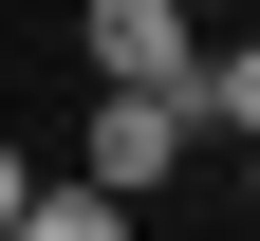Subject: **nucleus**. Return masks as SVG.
<instances>
[{
	"label": "nucleus",
	"instance_id": "nucleus-4",
	"mask_svg": "<svg viewBox=\"0 0 260 241\" xmlns=\"http://www.w3.org/2000/svg\"><path fill=\"white\" fill-rule=\"evenodd\" d=\"M0 241H130V204H93L75 167H38V204H19V223H0Z\"/></svg>",
	"mask_w": 260,
	"mask_h": 241
},
{
	"label": "nucleus",
	"instance_id": "nucleus-2",
	"mask_svg": "<svg viewBox=\"0 0 260 241\" xmlns=\"http://www.w3.org/2000/svg\"><path fill=\"white\" fill-rule=\"evenodd\" d=\"M93 93H205L186 0H93Z\"/></svg>",
	"mask_w": 260,
	"mask_h": 241
},
{
	"label": "nucleus",
	"instance_id": "nucleus-5",
	"mask_svg": "<svg viewBox=\"0 0 260 241\" xmlns=\"http://www.w3.org/2000/svg\"><path fill=\"white\" fill-rule=\"evenodd\" d=\"M19 204H38V149H19V130H0V223H19Z\"/></svg>",
	"mask_w": 260,
	"mask_h": 241
},
{
	"label": "nucleus",
	"instance_id": "nucleus-1",
	"mask_svg": "<svg viewBox=\"0 0 260 241\" xmlns=\"http://www.w3.org/2000/svg\"><path fill=\"white\" fill-rule=\"evenodd\" d=\"M186 149H205V112H186V93H93L75 186H93V204H149V186H186Z\"/></svg>",
	"mask_w": 260,
	"mask_h": 241
},
{
	"label": "nucleus",
	"instance_id": "nucleus-3",
	"mask_svg": "<svg viewBox=\"0 0 260 241\" xmlns=\"http://www.w3.org/2000/svg\"><path fill=\"white\" fill-rule=\"evenodd\" d=\"M186 112H205V130H223V149H242V167H260V38H205V93H186Z\"/></svg>",
	"mask_w": 260,
	"mask_h": 241
}]
</instances>
